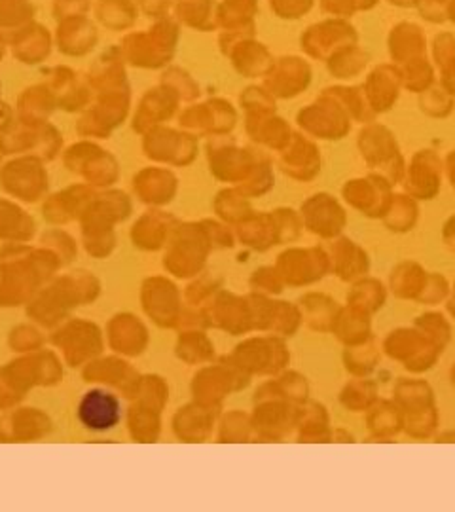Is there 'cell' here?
Instances as JSON below:
<instances>
[{
    "label": "cell",
    "mask_w": 455,
    "mask_h": 512,
    "mask_svg": "<svg viewBox=\"0 0 455 512\" xmlns=\"http://www.w3.org/2000/svg\"><path fill=\"white\" fill-rule=\"evenodd\" d=\"M446 313L452 317V319H455V281L454 285L450 287V294H448V298H446Z\"/></svg>",
    "instance_id": "4316f807"
},
{
    "label": "cell",
    "mask_w": 455,
    "mask_h": 512,
    "mask_svg": "<svg viewBox=\"0 0 455 512\" xmlns=\"http://www.w3.org/2000/svg\"><path fill=\"white\" fill-rule=\"evenodd\" d=\"M279 393H281L283 401L302 406L310 399V384H308L306 376H302L298 372H287L279 382Z\"/></svg>",
    "instance_id": "44dd1931"
},
{
    "label": "cell",
    "mask_w": 455,
    "mask_h": 512,
    "mask_svg": "<svg viewBox=\"0 0 455 512\" xmlns=\"http://www.w3.org/2000/svg\"><path fill=\"white\" fill-rule=\"evenodd\" d=\"M393 401L401 406L402 414H410L435 406L437 397L429 382L410 376L399 378L397 384L393 385Z\"/></svg>",
    "instance_id": "8fae6325"
},
{
    "label": "cell",
    "mask_w": 455,
    "mask_h": 512,
    "mask_svg": "<svg viewBox=\"0 0 455 512\" xmlns=\"http://www.w3.org/2000/svg\"><path fill=\"white\" fill-rule=\"evenodd\" d=\"M249 359L255 363L260 370H277L289 363V349L281 342H260L255 344L247 353Z\"/></svg>",
    "instance_id": "ffe728a7"
},
{
    "label": "cell",
    "mask_w": 455,
    "mask_h": 512,
    "mask_svg": "<svg viewBox=\"0 0 455 512\" xmlns=\"http://www.w3.org/2000/svg\"><path fill=\"white\" fill-rule=\"evenodd\" d=\"M450 281L446 279V275L438 274V272H429L425 287L419 294L418 304L421 306H438L444 304L448 294H450Z\"/></svg>",
    "instance_id": "7402d4cb"
},
{
    "label": "cell",
    "mask_w": 455,
    "mask_h": 512,
    "mask_svg": "<svg viewBox=\"0 0 455 512\" xmlns=\"http://www.w3.org/2000/svg\"><path fill=\"white\" fill-rule=\"evenodd\" d=\"M378 399H380L378 384L370 380V376L366 378L351 376V380L340 389V395H338L340 404L351 414H364Z\"/></svg>",
    "instance_id": "9a60e30c"
},
{
    "label": "cell",
    "mask_w": 455,
    "mask_h": 512,
    "mask_svg": "<svg viewBox=\"0 0 455 512\" xmlns=\"http://www.w3.org/2000/svg\"><path fill=\"white\" fill-rule=\"evenodd\" d=\"M330 334H334V338L347 348V346H357L363 344L366 340L374 338L372 332V315L357 310L353 306H342L338 311V317L332 325Z\"/></svg>",
    "instance_id": "ba28073f"
},
{
    "label": "cell",
    "mask_w": 455,
    "mask_h": 512,
    "mask_svg": "<svg viewBox=\"0 0 455 512\" xmlns=\"http://www.w3.org/2000/svg\"><path fill=\"white\" fill-rule=\"evenodd\" d=\"M416 222H418V205L404 196H395V200H391L387 213L383 215L385 228H389L395 234L412 232Z\"/></svg>",
    "instance_id": "e0dca14e"
},
{
    "label": "cell",
    "mask_w": 455,
    "mask_h": 512,
    "mask_svg": "<svg viewBox=\"0 0 455 512\" xmlns=\"http://www.w3.org/2000/svg\"><path fill=\"white\" fill-rule=\"evenodd\" d=\"M328 260L330 275L338 277L342 283H355L364 275L370 274V255L363 245L353 239L338 236L328 243Z\"/></svg>",
    "instance_id": "3957f363"
},
{
    "label": "cell",
    "mask_w": 455,
    "mask_h": 512,
    "mask_svg": "<svg viewBox=\"0 0 455 512\" xmlns=\"http://www.w3.org/2000/svg\"><path fill=\"white\" fill-rule=\"evenodd\" d=\"M450 384H452V387H455V363L450 368Z\"/></svg>",
    "instance_id": "f1b7e54d"
},
{
    "label": "cell",
    "mask_w": 455,
    "mask_h": 512,
    "mask_svg": "<svg viewBox=\"0 0 455 512\" xmlns=\"http://www.w3.org/2000/svg\"><path fill=\"white\" fill-rule=\"evenodd\" d=\"M440 427V412L438 406H429L418 412L404 414V427L402 433L410 439L427 440L435 439Z\"/></svg>",
    "instance_id": "2e32d148"
},
{
    "label": "cell",
    "mask_w": 455,
    "mask_h": 512,
    "mask_svg": "<svg viewBox=\"0 0 455 512\" xmlns=\"http://www.w3.org/2000/svg\"><path fill=\"white\" fill-rule=\"evenodd\" d=\"M88 406L93 408V410H97V412H93L91 414V420L88 423H95V421H99L101 423V427H110V423L116 420V404L110 401L109 397H97V395H93L88 399Z\"/></svg>",
    "instance_id": "cb8c5ba5"
},
{
    "label": "cell",
    "mask_w": 455,
    "mask_h": 512,
    "mask_svg": "<svg viewBox=\"0 0 455 512\" xmlns=\"http://www.w3.org/2000/svg\"><path fill=\"white\" fill-rule=\"evenodd\" d=\"M344 196L353 209L361 211L370 219H383L393 198L389 194V186L382 179L349 183L344 190Z\"/></svg>",
    "instance_id": "5b68a950"
},
{
    "label": "cell",
    "mask_w": 455,
    "mask_h": 512,
    "mask_svg": "<svg viewBox=\"0 0 455 512\" xmlns=\"http://www.w3.org/2000/svg\"><path fill=\"white\" fill-rule=\"evenodd\" d=\"M387 294L389 291L383 281L376 277H370V275H364L355 283H351V287L347 291L346 302L347 306H353L368 315H374L385 306Z\"/></svg>",
    "instance_id": "7c38bea8"
},
{
    "label": "cell",
    "mask_w": 455,
    "mask_h": 512,
    "mask_svg": "<svg viewBox=\"0 0 455 512\" xmlns=\"http://www.w3.org/2000/svg\"><path fill=\"white\" fill-rule=\"evenodd\" d=\"M382 361V346L376 338H370L363 344L347 346L342 353V363L349 376L366 378L372 376V372L378 368Z\"/></svg>",
    "instance_id": "5bb4252c"
},
{
    "label": "cell",
    "mask_w": 455,
    "mask_h": 512,
    "mask_svg": "<svg viewBox=\"0 0 455 512\" xmlns=\"http://www.w3.org/2000/svg\"><path fill=\"white\" fill-rule=\"evenodd\" d=\"M279 274L292 287H308L330 275L327 247H294L279 256Z\"/></svg>",
    "instance_id": "7a4b0ae2"
},
{
    "label": "cell",
    "mask_w": 455,
    "mask_h": 512,
    "mask_svg": "<svg viewBox=\"0 0 455 512\" xmlns=\"http://www.w3.org/2000/svg\"><path fill=\"white\" fill-rule=\"evenodd\" d=\"M442 241H444V245L452 253H455V215L444 222V226H442Z\"/></svg>",
    "instance_id": "d4e9b609"
},
{
    "label": "cell",
    "mask_w": 455,
    "mask_h": 512,
    "mask_svg": "<svg viewBox=\"0 0 455 512\" xmlns=\"http://www.w3.org/2000/svg\"><path fill=\"white\" fill-rule=\"evenodd\" d=\"M414 327L421 330L429 340H433L440 348H448L452 342V323L442 311H425L414 319Z\"/></svg>",
    "instance_id": "ac0fdd59"
},
{
    "label": "cell",
    "mask_w": 455,
    "mask_h": 512,
    "mask_svg": "<svg viewBox=\"0 0 455 512\" xmlns=\"http://www.w3.org/2000/svg\"><path fill=\"white\" fill-rule=\"evenodd\" d=\"M273 317H275L273 327L285 336H292L302 325V313L298 310V306H291L287 302H279L273 308Z\"/></svg>",
    "instance_id": "603a6c76"
},
{
    "label": "cell",
    "mask_w": 455,
    "mask_h": 512,
    "mask_svg": "<svg viewBox=\"0 0 455 512\" xmlns=\"http://www.w3.org/2000/svg\"><path fill=\"white\" fill-rule=\"evenodd\" d=\"M330 442H355V437L349 431H346L344 427H334Z\"/></svg>",
    "instance_id": "484cf974"
},
{
    "label": "cell",
    "mask_w": 455,
    "mask_h": 512,
    "mask_svg": "<svg viewBox=\"0 0 455 512\" xmlns=\"http://www.w3.org/2000/svg\"><path fill=\"white\" fill-rule=\"evenodd\" d=\"M429 272L416 260H402L395 264L387 277V291L399 300L418 302Z\"/></svg>",
    "instance_id": "9c48e42d"
},
{
    "label": "cell",
    "mask_w": 455,
    "mask_h": 512,
    "mask_svg": "<svg viewBox=\"0 0 455 512\" xmlns=\"http://www.w3.org/2000/svg\"><path fill=\"white\" fill-rule=\"evenodd\" d=\"M340 302L330 294L308 293L298 300V310L302 313V323L319 334H330L338 317Z\"/></svg>",
    "instance_id": "52a82bcc"
},
{
    "label": "cell",
    "mask_w": 455,
    "mask_h": 512,
    "mask_svg": "<svg viewBox=\"0 0 455 512\" xmlns=\"http://www.w3.org/2000/svg\"><path fill=\"white\" fill-rule=\"evenodd\" d=\"M438 160L433 154H418L414 158V164L410 167V177H408V192L421 200H429L438 192Z\"/></svg>",
    "instance_id": "4fadbf2b"
},
{
    "label": "cell",
    "mask_w": 455,
    "mask_h": 512,
    "mask_svg": "<svg viewBox=\"0 0 455 512\" xmlns=\"http://www.w3.org/2000/svg\"><path fill=\"white\" fill-rule=\"evenodd\" d=\"M346 224V211L327 194H319L304 205V226L319 239L332 241L342 236Z\"/></svg>",
    "instance_id": "277c9868"
},
{
    "label": "cell",
    "mask_w": 455,
    "mask_h": 512,
    "mask_svg": "<svg viewBox=\"0 0 455 512\" xmlns=\"http://www.w3.org/2000/svg\"><path fill=\"white\" fill-rule=\"evenodd\" d=\"M450 175H452V181H454L455 184V156L450 158Z\"/></svg>",
    "instance_id": "83f0119b"
},
{
    "label": "cell",
    "mask_w": 455,
    "mask_h": 512,
    "mask_svg": "<svg viewBox=\"0 0 455 512\" xmlns=\"http://www.w3.org/2000/svg\"><path fill=\"white\" fill-rule=\"evenodd\" d=\"M382 353L391 361L399 363L412 376H421L437 365L444 353L433 340L421 330L412 327H397L389 330L382 340Z\"/></svg>",
    "instance_id": "6da1fadb"
},
{
    "label": "cell",
    "mask_w": 455,
    "mask_h": 512,
    "mask_svg": "<svg viewBox=\"0 0 455 512\" xmlns=\"http://www.w3.org/2000/svg\"><path fill=\"white\" fill-rule=\"evenodd\" d=\"M364 425L370 439L378 442H391L397 439L404 427L401 406L393 399H378L364 412Z\"/></svg>",
    "instance_id": "8992f818"
},
{
    "label": "cell",
    "mask_w": 455,
    "mask_h": 512,
    "mask_svg": "<svg viewBox=\"0 0 455 512\" xmlns=\"http://www.w3.org/2000/svg\"><path fill=\"white\" fill-rule=\"evenodd\" d=\"M332 423L327 406L323 403H308L300 406V416L296 423L298 442H319L328 444L332 437Z\"/></svg>",
    "instance_id": "30bf717a"
},
{
    "label": "cell",
    "mask_w": 455,
    "mask_h": 512,
    "mask_svg": "<svg viewBox=\"0 0 455 512\" xmlns=\"http://www.w3.org/2000/svg\"><path fill=\"white\" fill-rule=\"evenodd\" d=\"M363 137L364 152H366V158H368L372 164H385V162H389L391 167H393V164L399 165V162H395L393 141H391V137H389L383 129H366V133H363Z\"/></svg>",
    "instance_id": "d6986e66"
}]
</instances>
